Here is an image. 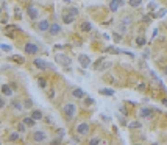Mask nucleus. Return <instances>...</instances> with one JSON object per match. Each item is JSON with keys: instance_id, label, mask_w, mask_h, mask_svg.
I'll return each mask as SVG.
<instances>
[{"instance_id": "26", "label": "nucleus", "mask_w": 167, "mask_h": 145, "mask_svg": "<svg viewBox=\"0 0 167 145\" xmlns=\"http://www.w3.org/2000/svg\"><path fill=\"white\" fill-rule=\"evenodd\" d=\"M38 86H39L41 89H47V86H49L47 78H45V77H39V78H38Z\"/></svg>"}, {"instance_id": "41", "label": "nucleus", "mask_w": 167, "mask_h": 145, "mask_svg": "<svg viewBox=\"0 0 167 145\" xmlns=\"http://www.w3.org/2000/svg\"><path fill=\"white\" fill-rule=\"evenodd\" d=\"M0 48H2L3 52H11V47H10V45H3V44H2V45H0Z\"/></svg>"}, {"instance_id": "40", "label": "nucleus", "mask_w": 167, "mask_h": 145, "mask_svg": "<svg viewBox=\"0 0 167 145\" xmlns=\"http://www.w3.org/2000/svg\"><path fill=\"white\" fill-rule=\"evenodd\" d=\"M8 84H10V87H11V89H13V92H14V91H17V83L11 81V83H8Z\"/></svg>"}, {"instance_id": "23", "label": "nucleus", "mask_w": 167, "mask_h": 145, "mask_svg": "<svg viewBox=\"0 0 167 145\" xmlns=\"http://www.w3.org/2000/svg\"><path fill=\"white\" fill-rule=\"evenodd\" d=\"M102 95H106V97H112L116 92H114V89H111V87H103V89H100L99 91Z\"/></svg>"}, {"instance_id": "10", "label": "nucleus", "mask_w": 167, "mask_h": 145, "mask_svg": "<svg viewBox=\"0 0 167 145\" xmlns=\"http://www.w3.org/2000/svg\"><path fill=\"white\" fill-rule=\"evenodd\" d=\"M61 31H63V28H61L60 24H56V22H53V24H50V28H49V34L50 36H58Z\"/></svg>"}, {"instance_id": "22", "label": "nucleus", "mask_w": 167, "mask_h": 145, "mask_svg": "<svg viewBox=\"0 0 167 145\" xmlns=\"http://www.w3.org/2000/svg\"><path fill=\"white\" fill-rule=\"evenodd\" d=\"M102 137L100 136H92L91 139L88 140V145H102Z\"/></svg>"}, {"instance_id": "49", "label": "nucleus", "mask_w": 167, "mask_h": 145, "mask_svg": "<svg viewBox=\"0 0 167 145\" xmlns=\"http://www.w3.org/2000/svg\"><path fill=\"white\" fill-rule=\"evenodd\" d=\"M153 145H158V144H153Z\"/></svg>"}, {"instance_id": "36", "label": "nucleus", "mask_w": 167, "mask_h": 145, "mask_svg": "<svg viewBox=\"0 0 167 145\" xmlns=\"http://www.w3.org/2000/svg\"><path fill=\"white\" fill-rule=\"evenodd\" d=\"M136 89L139 91V92H145V89H147V84L145 83H141V84H138V87Z\"/></svg>"}, {"instance_id": "34", "label": "nucleus", "mask_w": 167, "mask_h": 145, "mask_svg": "<svg viewBox=\"0 0 167 145\" xmlns=\"http://www.w3.org/2000/svg\"><path fill=\"white\" fill-rule=\"evenodd\" d=\"M47 97H49V100H53V98L56 97L55 89H49V91H47Z\"/></svg>"}, {"instance_id": "6", "label": "nucleus", "mask_w": 167, "mask_h": 145, "mask_svg": "<svg viewBox=\"0 0 167 145\" xmlns=\"http://www.w3.org/2000/svg\"><path fill=\"white\" fill-rule=\"evenodd\" d=\"M153 114H155V109H151L150 106H142V108H139V111H138L139 119H151Z\"/></svg>"}, {"instance_id": "1", "label": "nucleus", "mask_w": 167, "mask_h": 145, "mask_svg": "<svg viewBox=\"0 0 167 145\" xmlns=\"http://www.w3.org/2000/svg\"><path fill=\"white\" fill-rule=\"evenodd\" d=\"M61 112H63V119L66 122H72L77 117V112H78V108H77L75 103L72 101H66L61 108Z\"/></svg>"}, {"instance_id": "2", "label": "nucleus", "mask_w": 167, "mask_h": 145, "mask_svg": "<svg viewBox=\"0 0 167 145\" xmlns=\"http://www.w3.org/2000/svg\"><path fill=\"white\" fill-rule=\"evenodd\" d=\"M25 13H27V16H28L30 20H33V22L41 17V11L34 6V2H30L28 5L25 6Z\"/></svg>"}, {"instance_id": "46", "label": "nucleus", "mask_w": 167, "mask_h": 145, "mask_svg": "<svg viewBox=\"0 0 167 145\" xmlns=\"http://www.w3.org/2000/svg\"><path fill=\"white\" fill-rule=\"evenodd\" d=\"M133 145H142V144H138V142H134V144H133Z\"/></svg>"}, {"instance_id": "37", "label": "nucleus", "mask_w": 167, "mask_h": 145, "mask_svg": "<svg viewBox=\"0 0 167 145\" xmlns=\"http://www.w3.org/2000/svg\"><path fill=\"white\" fill-rule=\"evenodd\" d=\"M50 145H63V142H61V139H60V137H56V139L50 140Z\"/></svg>"}, {"instance_id": "11", "label": "nucleus", "mask_w": 167, "mask_h": 145, "mask_svg": "<svg viewBox=\"0 0 167 145\" xmlns=\"http://www.w3.org/2000/svg\"><path fill=\"white\" fill-rule=\"evenodd\" d=\"M80 30L83 33H91L94 30V25H92L91 20H83V22H80Z\"/></svg>"}, {"instance_id": "17", "label": "nucleus", "mask_w": 167, "mask_h": 145, "mask_svg": "<svg viewBox=\"0 0 167 145\" xmlns=\"http://www.w3.org/2000/svg\"><path fill=\"white\" fill-rule=\"evenodd\" d=\"M0 91H2V95L3 97H13V89L10 87L8 83H5V84H2V87H0Z\"/></svg>"}, {"instance_id": "48", "label": "nucleus", "mask_w": 167, "mask_h": 145, "mask_svg": "<svg viewBox=\"0 0 167 145\" xmlns=\"http://www.w3.org/2000/svg\"><path fill=\"white\" fill-rule=\"evenodd\" d=\"M0 13H2V8H0Z\"/></svg>"}, {"instance_id": "21", "label": "nucleus", "mask_w": 167, "mask_h": 145, "mask_svg": "<svg viewBox=\"0 0 167 145\" xmlns=\"http://www.w3.org/2000/svg\"><path fill=\"white\" fill-rule=\"evenodd\" d=\"M94 103H95V100L92 97H89V95H86V97L83 98V106L84 108H91V106H94Z\"/></svg>"}, {"instance_id": "38", "label": "nucleus", "mask_w": 167, "mask_h": 145, "mask_svg": "<svg viewBox=\"0 0 167 145\" xmlns=\"http://www.w3.org/2000/svg\"><path fill=\"white\" fill-rule=\"evenodd\" d=\"M112 36H114L116 42H120V39H122V34H119L117 31H114V33H112Z\"/></svg>"}, {"instance_id": "29", "label": "nucleus", "mask_w": 167, "mask_h": 145, "mask_svg": "<svg viewBox=\"0 0 167 145\" xmlns=\"http://www.w3.org/2000/svg\"><path fill=\"white\" fill-rule=\"evenodd\" d=\"M145 36H144V34H141V36H138L136 37V45H138V47H144V45H145Z\"/></svg>"}, {"instance_id": "19", "label": "nucleus", "mask_w": 167, "mask_h": 145, "mask_svg": "<svg viewBox=\"0 0 167 145\" xmlns=\"http://www.w3.org/2000/svg\"><path fill=\"white\" fill-rule=\"evenodd\" d=\"M61 19H63V22H64L66 25L73 24V22H75V17H73V16H70V14H69L67 11H64V13H63V16H61Z\"/></svg>"}, {"instance_id": "3", "label": "nucleus", "mask_w": 167, "mask_h": 145, "mask_svg": "<svg viewBox=\"0 0 167 145\" xmlns=\"http://www.w3.org/2000/svg\"><path fill=\"white\" fill-rule=\"evenodd\" d=\"M31 139L36 144H44L45 140H49V134L45 129H34L31 133Z\"/></svg>"}, {"instance_id": "18", "label": "nucleus", "mask_w": 167, "mask_h": 145, "mask_svg": "<svg viewBox=\"0 0 167 145\" xmlns=\"http://www.w3.org/2000/svg\"><path fill=\"white\" fill-rule=\"evenodd\" d=\"M142 128V122L141 120H133L128 123V129L130 131H136V129H141Z\"/></svg>"}, {"instance_id": "39", "label": "nucleus", "mask_w": 167, "mask_h": 145, "mask_svg": "<svg viewBox=\"0 0 167 145\" xmlns=\"http://www.w3.org/2000/svg\"><path fill=\"white\" fill-rule=\"evenodd\" d=\"M3 108H6V100H5V97H0V109H3Z\"/></svg>"}, {"instance_id": "35", "label": "nucleus", "mask_w": 167, "mask_h": 145, "mask_svg": "<svg viewBox=\"0 0 167 145\" xmlns=\"http://www.w3.org/2000/svg\"><path fill=\"white\" fill-rule=\"evenodd\" d=\"M117 33H119V34H125V33H127V27L122 25V24H119V27H117Z\"/></svg>"}, {"instance_id": "24", "label": "nucleus", "mask_w": 167, "mask_h": 145, "mask_svg": "<svg viewBox=\"0 0 167 145\" xmlns=\"http://www.w3.org/2000/svg\"><path fill=\"white\" fill-rule=\"evenodd\" d=\"M17 140H21V134H19L17 131L10 133V136H8V142H17Z\"/></svg>"}, {"instance_id": "20", "label": "nucleus", "mask_w": 167, "mask_h": 145, "mask_svg": "<svg viewBox=\"0 0 167 145\" xmlns=\"http://www.w3.org/2000/svg\"><path fill=\"white\" fill-rule=\"evenodd\" d=\"M22 106H24V109H30V111H31V109H34V103H33L31 98H28V97L22 100Z\"/></svg>"}, {"instance_id": "9", "label": "nucleus", "mask_w": 167, "mask_h": 145, "mask_svg": "<svg viewBox=\"0 0 167 145\" xmlns=\"http://www.w3.org/2000/svg\"><path fill=\"white\" fill-rule=\"evenodd\" d=\"M70 95L75 98V100H83V98L86 97V92H84L81 87H73V89L70 91Z\"/></svg>"}, {"instance_id": "30", "label": "nucleus", "mask_w": 167, "mask_h": 145, "mask_svg": "<svg viewBox=\"0 0 167 145\" xmlns=\"http://www.w3.org/2000/svg\"><path fill=\"white\" fill-rule=\"evenodd\" d=\"M127 3L131 6V8H139V6L142 5V2H141V0H128Z\"/></svg>"}, {"instance_id": "27", "label": "nucleus", "mask_w": 167, "mask_h": 145, "mask_svg": "<svg viewBox=\"0 0 167 145\" xmlns=\"http://www.w3.org/2000/svg\"><path fill=\"white\" fill-rule=\"evenodd\" d=\"M10 59L14 61V63H17V64H25V58L21 56V55H13V56H10Z\"/></svg>"}, {"instance_id": "13", "label": "nucleus", "mask_w": 167, "mask_h": 145, "mask_svg": "<svg viewBox=\"0 0 167 145\" xmlns=\"http://www.w3.org/2000/svg\"><path fill=\"white\" fill-rule=\"evenodd\" d=\"M10 106H11V109H13V111H17V112H21L22 109H24V106H22V100H19V98L11 100Z\"/></svg>"}, {"instance_id": "5", "label": "nucleus", "mask_w": 167, "mask_h": 145, "mask_svg": "<svg viewBox=\"0 0 167 145\" xmlns=\"http://www.w3.org/2000/svg\"><path fill=\"white\" fill-rule=\"evenodd\" d=\"M50 28V20L49 19H42V20H38L36 25H34V30L38 33H47Z\"/></svg>"}, {"instance_id": "15", "label": "nucleus", "mask_w": 167, "mask_h": 145, "mask_svg": "<svg viewBox=\"0 0 167 145\" xmlns=\"http://www.w3.org/2000/svg\"><path fill=\"white\" fill-rule=\"evenodd\" d=\"M21 122L25 125L27 128H36V122H34V120H33L30 116H24V117H22V120H21Z\"/></svg>"}, {"instance_id": "31", "label": "nucleus", "mask_w": 167, "mask_h": 145, "mask_svg": "<svg viewBox=\"0 0 167 145\" xmlns=\"http://www.w3.org/2000/svg\"><path fill=\"white\" fill-rule=\"evenodd\" d=\"M67 13L70 14V16H73V17H77L80 14V10L78 8H75V6H70V8L67 10Z\"/></svg>"}, {"instance_id": "47", "label": "nucleus", "mask_w": 167, "mask_h": 145, "mask_svg": "<svg viewBox=\"0 0 167 145\" xmlns=\"http://www.w3.org/2000/svg\"><path fill=\"white\" fill-rule=\"evenodd\" d=\"M0 127H2V122H0Z\"/></svg>"}, {"instance_id": "44", "label": "nucleus", "mask_w": 167, "mask_h": 145, "mask_svg": "<svg viewBox=\"0 0 167 145\" xmlns=\"http://www.w3.org/2000/svg\"><path fill=\"white\" fill-rule=\"evenodd\" d=\"M161 103H162V106H166V108H167V97H162L161 98Z\"/></svg>"}, {"instance_id": "4", "label": "nucleus", "mask_w": 167, "mask_h": 145, "mask_svg": "<svg viewBox=\"0 0 167 145\" xmlns=\"http://www.w3.org/2000/svg\"><path fill=\"white\" fill-rule=\"evenodd\" d=\"M89 131H91V125H89V122H78V123L75 125V133L78 134V137L81 136H88Z\"/></svg>"}, {"instance_id": "43", "label": "nucleus", "mask_w": 167, "mask_h": 145, "mask_svg": "<svg viewBox=\"0 0 167 145\" xmlns=\"http://www.w3.org/2000/svg\"><path fill=\"white\" fill-rule=\"evenodd\" d=\"M120 111H122L123 116H128V109L125 108V106H122V108H120Z\"/></svg>"}, {"instance_id": "42", "label": "nucleus", "mask_w": 167, "mask_h": 145, "mask_svg": "<svg viewBox=\"0 0 167 145\" xmlns=\"http://www.w3.org/2000/svg\"><path fill=\"white\" fill-rule=\"evenodd\" d=\"M156 6H158V5H156L155 2H150V3H149V10H156Z\"/></svg>"}, {"instance_id": "45", "label": "nucleus", "mask_w": 167, "mask_h": 145, "mask_svg": "<svg viewBox=\"0 0 167 145\" xmlns=\"http://www.w3.org/2000/svg\"><path fill=\"white\" fill-rule=\"evenodd\" d=\"M162 74H164V75H167V66H164V67H162Z\"/></svg>"}, {"instance_id": "7", "label": "nucleus", "mask_w": 167, "mask_h": 145, "mask_svg": "<svg viewBox=\"0 0 167 145\" xmlns=\"http://www.w3.org/2000/svg\"><path fill=\"white\" fill-rule=\"evenodd\" d=\"M39 52H41L39 45H36L34 42H27V44L24 45V53H27V55L34 56V55H38Z\"/></svg>"}, {"instance_id": "14", "label": "nucleus", "mask_w": 167, "mask_h": 145, "mask_svg": "<svg viewBox=\"0 0 167 145\" xmlns=\"http://www.w3.org/2000/svg\"><path fill=\"white\" fill-rule=\"evenodd\" d=\"M30 117H31L34 122H39V120L44 119V114H42L41 109H31V111H30Z\"/></svg>"}, {"instance_id": "12", "label": "nucleus", "mask_w": 167, "mask_h": 145, "mask_svg": "<svg viewBox=\"0 0 167 145\" xmlns=\"http://www.w3.org/2000/svg\"><path fill=\"white\" fill-rule=\"evenodd\" d=\"M33 64H34V67L39 69V70H45V69H49V66H50L47 61H44V59H41V58L33 59Z\"/></svg>"}, {"instance_id": "16", "label": "nucleus", "mask_w": 167, "mask_h": 145, "mask_svg": "<svg viewBox=\"0 0 167 145\" xmlns=\"http://www.w3.org/2000/svg\"><path fill=\"white\" fill-rule=\"evenodd\" d=\"M78 63L81 64V67H89L91 66V58L88 55H78Z\"/></svg>"}, {"instance_id": "28", "label": "nucleus", "mask_w": 167, "mask_h": 145, "mask_svg": "<svg viewBox=\"0 0 167 145\" xmlns=\"http://www.w3.org/2000/svg\"><path fill=\"white\" fill-rule=\"evenodd\" d=\"M27 129H28V128H27L25 125L22 123V122H17V123H16V131L19 133V134H22V133H25Z\"/></svg>"}, {"instance_id": "33", "label": "nucleus", "mask_w": 167, "mask_h": 145, "mask_svg": "<svg viewBox=\"0 0 167 145\" xmlns=\"http://www.w3.org/2000/svg\"><path fill=\"white\" fill-rule=\"evenodd\" d=\"M120 24H122V25H130V24H133V19H131L130 16H125V17H123L122 19V22H120Z\"/></svg>"}, {"instance_id": "25", "label": "nucleus", "mask_w": 167, "mask_h": 145, "mask_svg": "<svg viewBox=\"0 0 167 145\" xmlns=\"http://www.w3.org/2000/svg\"><path fill=\"white\" fill-rule=\"evenodd\" d=\"M108 6H110V10L112 11V13H116L119 8H120V5H119V0H111L110 3H108Z\"/></svg>"}, {"instance_id": "32", "label": "nucleus", "mask_w": 167, "mask_h": 145, "mask_svg": "<svg viewBox=\"0 0 167 145\" xmlns=\"http://www.w3.org/2000/svg\"><path fill=\"white\" fill-rule=\"evenodd\" d=\"M141 22L142 24H150L151 22V14H144V16L141 17Z\"/></svg>"}, {"instance_id": "8", "label": "nucleus", "mask_w": 167, "mask_h": 145, "mask_svg": "<svg viewBox=\"0 0 167 145\" xmlns=\"http://www.w3.org/2000/svg\"><path fill=\"white\" fill-rule=\"evenodd\" d=\"M55 61L58 64H61V66H64V67L72 64V59L69 58V56H66L64 53H56V55H55Z\"/></svg>"}]
</instances>
